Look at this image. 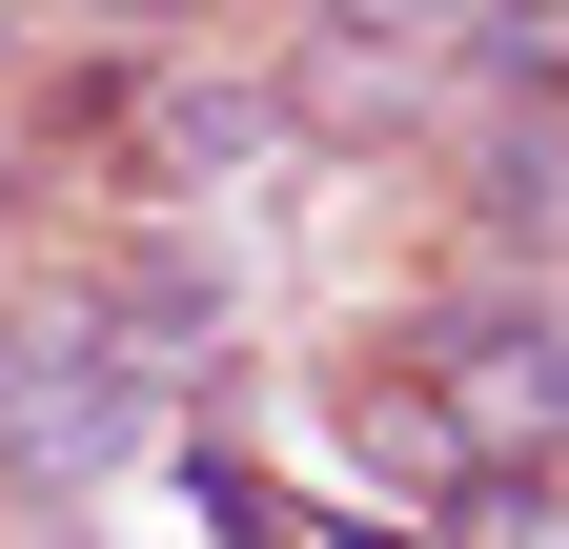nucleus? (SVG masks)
<instances>
[{
  "mask_svg": "<svg viewBox=\"0 0 569 549\" xmlns=\"http://www.w3.org/2000/svg\"><path fill=\"white\" fill-rule=\"evenodd\" d=\"M407 407L468 468H569V286H468L448 326H427V387Z\"/></svg>",
  "mask_w": 569,
  "mask_h": 549,
  "instance_id": "1",
  "label": "nucleus"
},
{
  "mask_svg": "<svg viewBox=\"0 0 569 549\" xmlns=\"http://www.w3.org/2000/svg\"><path fill=\"white\" fill-rule=\"evenodd\" d=\"M122 143H142V203L163 224H244V203L306 163L264 61H122Z\"/></svg>",
  "mask_w": 569,
  "mask_h": 549,
  "instance_id": "2",
  "label": "nucleus"
},
{
  "mask_svg": "<svg viewBox=\"0 0 569 549\" xmlns=\"http://www.w3.org/2000/svg\"><path fill=\"white\" fill-rule=\"evenodd\" d=\"M264 82L306 143H407V122H448V0H326L264 41Z\"/></svg>",
  "mask_w": 569,
  "mask_h": 549,
  "instance_id": "3",
  "label": "nucleus"
},
{
  "mask_svg": "<svg viewBox=\"0 0 569 549\" xmlns=\"http://www.w3.org/2000/svg\"><path fill=\"white\" fill-rule=\"evenodd\" d=\"M468 224L488 286H569V102H468Z\"/></svg>",
  "mask_w": 569,
  "mask_h": 549,
  "instance_id": "4",
  "label": "nucleus"
}]
</instances>
